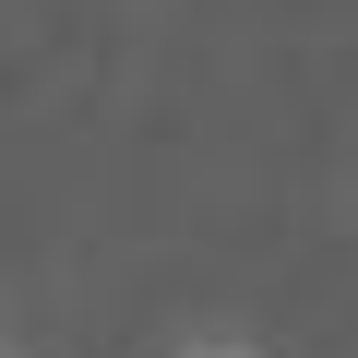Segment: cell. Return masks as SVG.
<instances>
[{
	"label": "cell",
	"instance_id": "1",
	"mask_svg": "<svg viewBox=\"0 0 358 358\" xmlns=\"http://www.w3.org/2000/svg\"><path fill=\"white\" fill-rule=\"evenodd\" d=\"M179 358H251V346H179Z\"/></svg>",
	"mask_w": 358,
	"mask_h": 358
}]
</instances>
